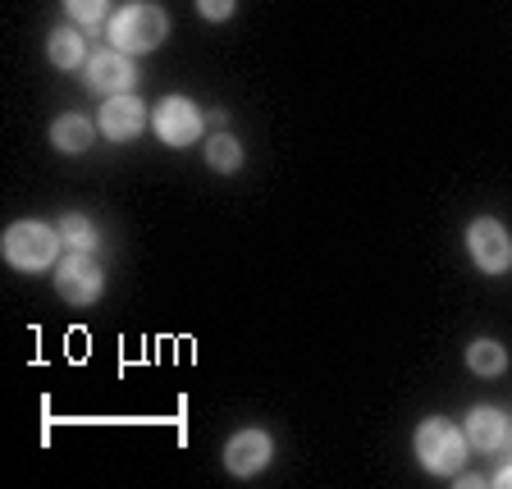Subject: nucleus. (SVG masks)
Returning a JSON list of instances; mask_svg holds the SVG:
<instances>
[{
    "label": "nucleus",
    "instance_id": "f257e3e1",
    "mask_svg": "<svg viewBox=\"0 0 512 489\" xmlns=\"http://www.w3.org/2000/svg\"><path fill=\"white\" fill-rule=\"evenodd\" d=\"M165 32H170V19L160 5H147V0H133L124 10L110 19V46L124 55H147L165 42Z\"/></svg>",
    "mask_w": 512,
    "mask_h": 489
},
{
    "label": "nucleus",
    "instance_id": "f03ea898",
    "mask_svg": "<svg viewBox=\"0 0 512 489\" xmlns=\"http://www.w3.org/2000/svg\"><path fill=\"white\" fill-rule=\"evenodd\" d=\"M60 229H46L42 220H19L5 229V261L23 275H37L60 256Z\"/></svg>",
    "mask_w": 512,
    "mask_h": 489
},
{
    "label": "nucleus",
    "instance_id": "7ed1b4c3",
    "mask_svg": "<svg viewBox=\"0 0 512 489\" xmlns=\"http://www.w3.org/2000/svg\"><path fill=\"white\" fill-rule=\"evenodd\" d=\"M467 448H471L467 435L453 421H444V416H430V421L416 426V458L426 462L430 471H439V476L458 471L467 462Z\"/></svg>",
    "mask_w": 512,
    "mask_h": 489
},
{
    "label": "nucleus",
    "instance_id": "20e7f679",
    "mask_svg": "<svg viewBox=\"0 0 512 489\" xmlns=\"http://www.w3.org/2000/svg\"><path fill=\"white\" fill-rule=\"evenodd\" d=\"M101 288H106V275H101L92 252H69L60 266H55V293H60L64 302H74V307L96 302Z\"/></svg>",
    "mask_w": 512,
    "mask_h": 489
},
{
    "label": "nucleus",
    "instance_id": "39448f33",
    "mask_svg": "<svg viewBox=\"0 0 512 489\" xmlns=\"http://www.w3.org/2000/svg\"><path fill=\"white\" fill-rule=\"evenodd\" d=\"M202 110L192 106L188 96H165L151 115V128H156V138L165 147H192V142L202 138Z\"/></svg>",
    "mask_w": 512,
    "mask_h": 489
},
{
    "label": "nucleus",
    "instance_id": "423d86ee",
    "mask_svg": "<svg viewBox=\"0 0 512 489\" xmlns=\"http://www.w3.org/2000/svg\"><path fill=\"white\" fill-rule=\"evenodd\" d=\"M467 247H471V261H476L485 275H503V270L512 266V238H508V229H503L499 220H490V215L471 220Z\"/></svg>",
    "mask_w": 512,
    "mask_h": 489
},
{
    "label": "nucleus",
    "instance_id": "0eeeda50",
    "mask_svg": "<svg viewBox=\"0 0 512 489\" xmlns=\"http://www.w3.org/2000/svg\"><path fill=\"white\" fill-rule=\"evenodd\" d=\"M96 128H101L110 142H133L142 128H147V106H142L133 92L106 96V106H101V115H96Z\"/></svg>",
    "mask_w": 512,
    "mask_h": 489
},
{
    "label": "nucleus",
    "instance_id": "6e6552de",
    "mask_svg": "<svg viewBox=\"0 0 512 489\" xmlns=\"http://www.w3.org/2000/svg\"><path fill=\"white\" fill-rule=\"evenodd\" d=\"M133 83H138V69H133V60H128L124 51H96L92 60H87V87H96V92L106 96H124L133 92Z\"/></svg>",
    "mask_w": 512,
    "mask_h": 489
},
{
    "label": "nucleus",
    "instance_id": "1a4fd4ad",
    "mask_svg": "<svg viewBox=\"0 0 512 489\" xmlns=\"http://www.w3.org/2000/svg\"><path fill=\"white\" fill-rule=\"evenodd\" d=\"M270 453H275V444H270L266 430H238L224 444V467L234 471V476H256L270 462Z\"/></svg>",
    "mask_w": 512,
    "mask_h": 489
},
{
    "label": "nucleus",
    "instance_id": "9d476101",
    "mask_svg": "<svg viewBox=\"0 0 512 489\" xmlns=\"http://www.w3.org/2000/svg\"><path fill=\"white\" fill-rule=\"evenodd\" d=\"M467 444L480 448V453H494V448L508 444V416L503 412H490V407H476V412L467 416Z\"/></svg>",
    "mask_w": 512,
    "mask_h": 489
},
{
    "label": "nucleus",
    "instance_id": "9b49d317",
    "mask_svg": "<svg viewBox=\"0 0 512 489\" xmlns=\"http://www.w3.org/2000/svg\"><path fill=\"white\" fill-rule=\"evenodd\" d=\"M92 119H83V115H60L51 124V147L55 151H64V156H78V151H87L92 147Z\"/></svg>",
    "mask_w": 512,
    "mask_h": 489
},
{
    "label": "nucleus",
    "instance_id": "f8f14e48",
    "mask_svg": "<svg viewBox=\"0 0 512 489\" xmlns=\"http://www.w3.org/2000/svg\"><path fill=\"white\" fill-rule=\"evenodd\" d=\"M46 55H51V64H60V69H78V64L87 60V46L74 28H55L51 42H46Z\"/></svg>",
    "mask_w": 512,
    "mask_h": 489
},
{
    "label": "nucleus",
    "instance_id": "ddd939ff",
    "mask_svg": "<svg viewBox=\"0 0 512 489\" xmlns=\"http://www.w3.org/2000/svg\"><path fill=\"white\" fill-rule=\"evenodd\" d=\"M467 366L490 380V375H499L503 366H508V352H503V343H494V339H476L467 348Z\"/></svg>",
    "mask_w": 512,
    "mask_h": 489
},
{
    "label": "nucleus",
    "instance_id": "4468645a",
    "mask_svg": "<svg viewBox=\"0 0 512 489\" xmlns=\"http://www.w3.org/2000/svg\"><path fill=\"white\" fill-rule=\"evenodd\" d=\"M206 160H211V170L234 174L238 165H243V147H238V138H229V133H215V138L206 142Z\"/></svg>",
    "mask_w": 512,
    "mask_h": 489
},
{
    "label": "nucleus",
    "instance_id": "2eb2a0df",
    "mask_svg": "<svg viewBox=\"0 0 512 489\" xmlns=\"http://www.w3.org/2000/svg\"><path fill=\"white\" fill-rule=\"evenodd\" d=\"M60 238L69 252H96V229H92V220H83V215H64Z\"/></svg>",
    "mask_w": 512,
    "mask_h": 489
},
{
    "label": "nucleus",
    "instance_id": "dca6fc26",
    "mask_svg": "<svg viewBox=\"0 0 512 489\" xmlns=\"http://www.w3.org/2000/svg\"><path fill=\"white\" fill-rule=\"evenodd\" d=\"M64 10L74 14L78 23H96V19H106L110 0H64Z\"/></svg>",
    "mask_w": 512,
    "mask_h": 489
},
{
    "label": "nucleus",
    "instance_id": "f3484780",
    "mask_svg": "<svg viewBox=\"0 0 512 489\" xmlns=\"http://www.w3.org/2000/svg\"><path fill=\"white\" fill-rule=\"evenodd\" d=\"M197 10H202V19L224 23L229 14H234V0H197Z\"/></svg>",
    "mask_w": 512,
    "mask_h": 489
},
{
    "label": "nucleus",
    "instance_id": "a211bd4d",
    "mask_svg": "<svg viewBox=\"0 0 512 489\" xmlns=\"http://www.w3.org/2000/svg\"><path fill=\"white\" fill-rule=\"evenodd\" d=\"M499 485H503V489H512V467H503V476H499Z\"/></svg>",
    "mask_w": 512,
    "mask_h": 489
}]
</instances>
